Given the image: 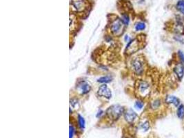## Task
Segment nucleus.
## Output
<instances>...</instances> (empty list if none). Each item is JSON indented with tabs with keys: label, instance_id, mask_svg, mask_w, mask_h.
Wrapping results in <instances>:
<instances>
[{
	"label": "nucleus",
	"instance_id": "obj_1",
	"mask_svg": "<svg viewBox=\"0 0 184 138\" xmlns=\"http://www.w3.org/2000/svg\"><path fill=\"white\" fill-rule=\"evenodd\" d=\"M163 103H164L165 104L168 105V106H173L174 108H177V107L181 103V99L178 97L172 94H168L166 95V97H164Z\"/></svg>",
	"mask_w": 184,
	"mask_h": 138
},
{
	"label": "nucleus",
	"instance_id": "obj_2",
	"mask_svg": "<svg viewBox=\"0 0 184 138\" xmlns=\"http://www.w3.org/2000/svg\"><path fill=\"white\" fill-rule=\"evenodd\" d=\"M174 75L179 81H181L184 77V64L177 60L173 67Z\"/></svg>",
	"mask_w": 184,
	"mask_h": 138
},
{
	"label": "nucleus",
	"instance_id": "obj_3",
	"mask_svg": "<svg viewBox=\"0 0 184 138\" xmlns=\"http://www.w3.org/2000/svg\"><path fill=\"white\" fill-rule=\"evenodd\" d=\"M132 69L137 75H142L144 72V63L139 58L135 57L131 62Z\"/></svg>",
	"mask_w": 184,
	"mask_h": 138
},
{
	"label": "nucleus",
	"instance_id": "obj_4",
	"mask_svg": "<svg viewBox=\"0 0 184 138\" xmlns=\"http://www.w3.org/2000/svg\"><path fill=\"white\" fill-rule=\"evenodd\" d=\"M123 113V107L118 106H113L110 107L109 109L108 110V114L109 116L113 120H117L121 115V114Z\"/></svg>",
	"mask_w": 184,
	"mask_h": 138
},
{
	"label": "nucleus",
	"instance_id": "obj_5",
	"mask_svg": "<svg viewBox=\"0 0 184 138\" xmlns=\"http://www.w3.org/2000/svg\"><path fill=\"white\" fill-rule=\"evenodd\" d=\"M98 94L100 96L104 97L107 98V99H110L112 96V93L111 90L108 88V86L106 84H103L99 88L98 90Z\"/></svg>",
	"mask_w": 184,
	"mask_h": 138
},
{
	"label": "nucleus",
	"instance_id": "obj_6",
	"mask_svg": "<svg viewBox=\"0 0 184 138\" xmlns=\"http://www.w3.org/2000/svg\"><path fill=\"white\" fill-rule=\"evenodd\" d=\"M150 84L146 81H141L139 83V92L144 96L150 92Z\"/></svg>",
	"mask_w": 184,
	"mask_h": 138
},
{
	"label": "nucleus",
	"instance_id": "obj_7",
	"mask_svg": "<svg viewBox=\"0 0 184 138\" xmlns=\"http://www.w3.org/2000/svg\"><path fill=\"white\" fill-rule=\"evenodd\" d=\"M173 32L174 34H181L184 36V24L175 22L173 27Z\"/></svg>",
	"mask_w": 184,
	"mask_h": 138
},
{
	"label": "nucleus",
	"instance_id": "obj_8",
	"mask_svg": "<svg viewBox=\"0 0 184 138\" xmlns=\"http://www.w3.org/2000/svg\"><path fill=\"white\" fill-rule=\"evenodd\" d=\"M124 117L125 120H126L128 123H132V122L135 120V119L137 117V115L132 109H128L125 113Z\"/></svg>",
	"mask_w": 184,
	"mask_h": 138
},
{
	"label": "nucleus",
	"instance_id": "obj_9",
	"mask_svg": "<svg viewBox=\"0 0 184 138\" xmlns=\"http://www.w3.org/2000/svg\"><path fill=\"white\" fill-rule=\"evenodd\" d=\"M121 21L119 20H115L113 24H112L111 29L112 31L115 34H117L119 31L120 29H121Z\"/></svg>",
	"mask_w": 184,
	"mask_h": 138
},
{
	"label": "nucleus",
	"instance_id": "obj_10",
	"mask_svg": "<svg viewBox=\"0 0 184 138\" xmlns=\"http://www.w3.org/2000/svg\"><path fill=\"white\" fill-rule=\"evenodd\" d=\"M176 115L179 120H183L184 119V104L181 103L177 108Z\"/></svg>",
	"mask_w": 184,
	"mask_h": 138
},
{
	"label": "nucleus",
	"instance_id": "obj_11",
	"mask_svg": "<svg viewBox=\"0 0 184 138\" xmlns=\"http://www.w3.org/2000/svg\"><path fill=\"white\" fill-rule=\"evenodd\" d=\"M175 8L181 15L184 16V0H179L176 3Z\"/></svg>",
	"mask_w": 184,
	"mask_h": 138
},
{
	"label": "nucleus",
	"instance_id": "obj_12",
	"mask_svg": "<svg viewBox=\"0 0 184 138\" xmlns=\"http://www.w3.org/2000/svg\"><path fill=\"white\" fill-rule=\"evenodd\" d=\"M73 6H75V8H76L77 10L80 11V10L84 9V8H85V3H84L82 0H79V1H74Z\"/></svg>",
	"mask_w": 184,
	"mask_h": 138
},
{
	"label": "nucleus",
	"instance_id": "obj_13",
	"mask_svg": "<svg viewBox=\"0 0 184 138\" xmlns=\"http://www.w3.org/2000/svg\"><path fill=\"white\" fill-rule=\"evenodd\" d=\"M80 88L81 91H82V93H83V94H86V93H88L89 91H90V86H89L88 84L86 82H82V84H80Z\"/></svg>",
	"mask_w": 184,
	"mask_h": 138
},
{
	"label": "nucleus",
	"instance_id": "obj_14",
	"mask_svg": "<svg viewBox=\"0 0 184 138\" xmlns=\"http://www.w3.org/2000/svg\"><path fill=\"white\" fill-rule=\"evenodd\" d=\"M161 105H162V100L160 99H156L151 103V108L152 109H157L161 106Z\"/></svg>",
	"mask_w": 184,
	"mask_h": 138
},
{
	"label": "nucleus",
	"instance_id": "obj_15",
	"mask_svg": "<svg viewBox=\"0 0 184 138\" xmlns=\"http://www.w3.org/2000/svg\"><path fill=\"white\" fill-rule=\"evenodd\" d=\"M177 61L184 64V52L182 50H178L176 53Z\"/></svg>",
	"mask_w": 184,
	"mask_h": 138
},
{
	"label": "nucleus",
	"instance_id": "obj_16",
	"mask_svg": "<svg viewBox=\"0 0 184 138\" xmlns=\"http://www.w3.org/2000/svg\"><path fill=\"white\" fill-rule=\"evenodd\" d=\"M173 39L177 43L181 44H184V36L181 34H174Z\"/></svg>",
	"mask_w": 184,
	"mask_h": 138
},
{
	"label": "nucleus",
	"instance_id": "obj_17",
	"mask_svg": "<svg viewBox=\"0 0 184 138\" xmlns=\"http://www.w3.org/2000/svg\"><path fill=\"white\" fill-rule=\"evenodd\" d=\"M146 26V24L144 23V22H138V23L136 24L135 28L137 31H142V30H145Z\"/></svg>",
	"mask_w": 184,
	"mask_h": 138
},
{
	"label": "nucleus",
	"instance_id": "obj_18",
	"mask_svg": "<svg viewBox=\"0 0 184 138\" xmlns=\"http://www.w3.org/2000/svg\"><path fill=\"white\" fill-rule=\"evenodd\" d=\"M111 80H112L111 77H110V76H105V77H102L98 79V82L100 83H105V84H106V83L111 82Z\"/></svg>",
	"mask_w": 184,
	"mask_h": 138
},
{
	"label": "nucleus",
	"instance_id": "obj_19",
	"mask_svg": "<svg viewBox=\"0 0 184 138\" xmlns=\"http://www.w3.org/2000/svg\"><path fill=\"white\" fill-rule=\"evenodd\" d=\"M78 121H79V124H80V128L82 129H84V127H85V120H84V117L79 115H78Z\"/></svg>",
	"mask_w": 184,
	"mask_h": 138
},
{
	"label": "nucleus",
	"instance_id": "obj_20",
	"mask_svg": "<svg viewBox=\"0 0 184 138\" xmlns=\"http://www.w3.org/2000/svg\"><path fill=\"white\" fill-rule=\"evenodd\" d=\"M141 129H142V130L144 131H148L149 129H150L149 122H148V121H146V122H144V123L141 124Z\"/></svg>",
	"mask_w": 184,
	"mask_h": 138
},
{
	"label": "nucleus",
	"instance_id": "obj_21",
	"mask_svg": "<svg viewBox=\"0 0 184 138\" xmlns=\"http://www.w3.org/2000/svg\"><path fill=\"white\" fill-rule=\"evenodd\" d=\"M144 102H143V101H140V100L137 101L135 103V107L138 110H142V108H144Z\"/></svg>",
	"mask_w": 184,
	"mask_h": 138
},
{
	"label": "nucleus",
	"instance_id": "obj_22",
	"mask_svg": "<svg viewBox=\"0 0 184 138\" xmlns=\"http://www.w3.org/2000/svg\"><path fill=\"white\" fill-rule=\"evenodd\" d=\"M121 21L122 22V23L123 24H125V25H127V24H128L129 23V17L127 15H123L121 17Z\"/></svg>",
	"mask_w": 184,
	"mask_h": 138
},
{
	"label": "nucleus",
	"instance_id": "obj_23",
	"mask_svg": "<svg viewBox=\"0 0 184 138\" xmlns=\"http://www.w3.org/2000/svg\"><path fill=\"white\" fill-rule=\"evenodd\" d=\"M74 132H75V129H74V128L73 126H70V131H69L70 136H69V138H72L73 137Z\"/></svg>",
	"mask_w": 184,
	"mask_h": 138
}]
</instances>
